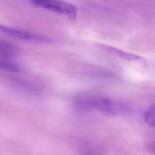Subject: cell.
<instances>
[{"label": "cell", "instance_id": "3", "mask_svg": "<svg viewBox=\"0 0 155 155\" xmlns=\"http://www.w3.org/2000/svg\"><path fill=\"white\" fill-rule=\"evenodd\" d=\"M0 32L11 37L24 41L41 43L51 42L53 41L51 38L47 36L31 33L25 30L15 28L3 24H0Z\"/></svg>", "mask_w": 155, "mask_h": 155}, {"label": "cell", "instance_id": "2", "mask_svg": "<svg viewBox=\"0 0 155 155\" xmlns=\"http://www.w3.org/2000/svg\"><path fill=\"white\" fill-rule=\"evenodd\" d=\"M35 6L67 16L70 19H76L78 15L76 7L62 0H30Z\"/></svg>", "mask_w": 155, "mask_h": 155}, {"label": "cell", "instance_id": "9", "mask_svg": "<svg viewBox=\"0 0 155 155\" xmlns=\"http://www.w3.org/2000/svg\"><path fill=\"white\" fill-rule=\"evenodd\" d=\"M83 154H84V155H95L93 153V152H91V151H89V150H86V151H84Z\"/></svg>", "mask_w": 155, "mask_h": 155}, {"label": "cell", "instance_id": "8", "mask_svg": "<svg viewBox=\"0 0 155 155\" xmlns=\"http://www.w3.org/2000/svg\"><path fill=\"white\" fill-rule=\"evenodd\" d=\"M150 151L154 155H155V142L150 143V145L148 147Z\"/></svg>", "mask_w": 155, "mask_h": 155}, {"label": "cell", "instance_id": "7", "mask_svg": "<svg viewBox=\"0 0 155 155\" xmlns=\"http://www.w3.org/2000/svg\"><path fill=\"white\" fill-rule=\"evenodd\" d=\"M144 120L147 125L155 128V106L150 107L145 112Z\"/></svg>", "mask_w": 155, "mask_h": 155}, {"label": "cell", "instance_id": "6", "mask_svg": "<svg viewBox=\"0 0 155 155\" xmlns=\"http://www.w3.org/2000/svg\"><path fill=\"white\" fill-rule=\"evenodd\" d=\"M0 69L7 71L16 73L19 71L20 67L13 61V59L0 56Z\"/></svg>", "mask_w": 155, "mask_h": 155}, {"label": "cell", "instance_id": "5", "mask_svg": "<svg viewBox=\"0 0 155 155\" xmlns=\"http://www.w3.org/2000/svg\"><path fill=\"white\" fill-rule=\"evenodd\" d=\"M17 54L18 49L13 44L0 39V56L13 59Z\"/></svg>", "mask_w": 155, "mask_h": 155}, {"label": "cell", "instance_id": "4", "mask_svg": "<svg viewBox=\"0 0 155 155\" xmlns=\"http://www.w3.org/2000/svg\"><path fill=\"white\" fill-rule=\"evenodd\" d=\"M99 46L101 48H102L104 50H105V51L110 53L112 54H114V55H115L117 57H119L120 58H122L124 59H125V60L139 61V60L143 59L141 57H140L137 55L124 51L121 50H119L118 48H114V47L110 46V45H105V44H100V45H99Z\"/></svg>", "mask_w": 155, "mask_h": 155}, {"label": "cell", "instance_id": "1", "mask_svg": "<svg viewBox=\"0 0 155 155\" xmlns=\"http://www.w3.org/2000/svg\"><path fill=\"white\" fill-rule=\"evenodd\" d=\"M76 105L77 107L82 110L94 109L109 116H117L128 110V106L125 103L101 96L80 97L77 99Z\"/></svg>", "mask_w": 155, "mask_h": 155}]
</instances>
